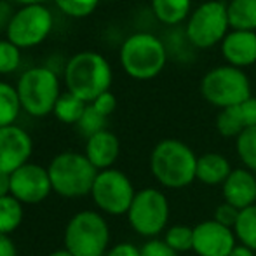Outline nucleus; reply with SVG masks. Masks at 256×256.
<instances>
[{"instance_id": "nucleus-6", "label": "nucleus", "mask_w": 256, "mask_h": 256, "mask_svg": "<svg viewBox=\"0 0 256 256\" xmlns=\"http://www.w3.org/2000/svg\"><path fill=\"white\" fill-rule=\"evenodd\" d=\"M110 242L106 220L96 211L74 214L64 228V250L74 256H104Z\"/></svg>"}, {"instance_id": "nucleus-33", "label": "nucleus", "mask_w": 256, "mask_h": 256, "mask_svg": "<svg viewBox=\"0 0 256 256\" xmlns=\"http://www.w3.org/2000/svg\"><path fill=\"white\" fill-rule=\"evenodd\" d=\"M142 256H180L164 242V239H150L142 246Z\"/></svg>"}, {"instance_id": "nucleus-28", "label": "nucleus", "mask_w": 256, "mask_h": 256, "mask_svg": "<svg viewBox=\"0 0 256 256\" xmlns=\"http://www.w3.org/2000/svg\"><path fill=\"white\" fill-rule=\"evenodd\" d=\"M77 128L86 138H91V136L98 134L106 129V117L100 114L91 103L86 106L84 114H82L80 120L77 122Z\"/></svg>"}, {"instance_id": "nucleus-14", "label": "nucleus", "mask_w": 256, "mask_h": 256, "mask_svg": "<svg viewBox=\"0 0 256 256\" xmlns=\"http://www.w3.org/2000/svg\"><path fill=\"white\" fill-rule=\"evenodd\" d=\"M237 239L232 228L214 220H204L194 226V253L197 256H228Z\"/></svg>"}, {"instance_id": "nucleus-41", "label": "nucleus", "mask_w": 256, "mask_h": 256, "mask_svg": "<svg viewBox=\"0 0 256 256\" xmlns=\"http://www.w3.org/2000/svg\"><path fill=\"white\" fill-rule=\"evenodd\" d=\"M14 2L21 4V6H30V4H46L48 0H14Z\"/></svg>"}, {"instance_id": "nucleus-26", "label": "nucleus", "mask_w": 256, "mask_h": 256, "mask_svg": "<svg viewBox=\"0 0 256 256\" xmlns=\"http://www.w3.org/2000/svg\"><path fill=\"white\" fill-rule=\"evenodd\" d=\"M236 152L244 168L256 174V126L240 132L236 140Z\"/></svg>"}, {"instance_id": "nucleus-36", "label": "nucleus", "mask_w": 256, "mask_h": 256, "mask_svg": "<svg viewBox=\"0 0 256 256\" xmlns=\"http://www.w3.org/2000/svg\"><path fill=\"white\" fill-rule=\"evenodd\" d=\"M0 256H18V250L9 236L0 234Z\"/></svg>"}, {"instance_id": "nucleus-9", "label": "nucleus", "mask_w": 256, "mask_h": 256, "mask_svg": "<svg viewBox=\"0 0 256 256\" xmlns=\"http://www.w3.org/2000/svg\"><path fill=\"white\" fill-rule=\"evenodd\" d=\"M52 12L46 4L21 6L12 12L6 30V38L20 49L42 44L52 32Z\"/></svg>"}, {"instance_id": "nucleus-39", "label": "nucleus", "mask_w": 256, "mask_h": 256, "mask_svg": "<svg viewBox=\"0 0 256 256\" xmlns=\"http://www.w3.org/2000/svg\"><path fill=\"white\" fill-rule=\"evenodd\" d=\"M228 256H256V251H253L251 248L248 246H242V244L237 242L236 248H234L232 251H230Z\"/></svg>"}, {"instance_id": "nucleus-34", "label": "nucleus", "mask_w": 256, "mask_h": 256, "mask_svg": "<svg viewBox=\"0 0 256 256\" xmlns=\"http://www.w3.org/2000/svg\"><path fill=\"white\" fill-rule=\"evenodd\" d=\"M91 104L100 112V114L108 118L115 112V108H117V98H115L110 91H106V92H103V94H100Z\"/></svg>"}, {"instance_id": "nucleus-11", "label": "nucleus", "mask_w": 256, "mask_h": 256, "mask_svg": "<svg viewBox=\"0 0 256 256\" xmlns=\"http://www.w3.org/2000/svg\"><path fill=\"white\" fill-rule=\"evenodd\" d=\"M136 190L128 174L114 168L100 171L91 190V197L98 209L110 216L128 214Z\"/></svg>"}, {"instance_id": "nucleus-37", "label": "nucleus", "mask_w": 256, "mask_h": 256, "mask_svg": "<svg viewBox=\"0 0 256 256\" xmlns=\"http://www.w3.org/2000/svg\"><path fill=\"white\" fill-rule=\"evenodd\" d=\"M10 18H12L10 7L7 6V2H2V0H0V30H4V32L7 30V24H9Z\"/></svg>"}, {"instance_id": "nucleus-30", "label": "nucleus", "mask_w": 256, "mask_h": 256, "mask_svg": "<svg viewBox=\"0 0 256 256\" xmlns=\"http://www.w3.org/2000/svg\"><path fill=\"white\" fill-rule=\"evenodd\" d=\"M21 63V49L7 38H0V75L12 74Z\"/></svg>"}, {"instance_id": "nucleus-38", "label": "nucleus", "mask_w": 256, "mask_h": 256, "mask_svg": "<svg viewBox=\"0 0 256 256\" xmlns=\"http://www.w3.org/2000/svg\"><path fill=\"white\" fill-rule=\"evenodd\" d=\"M10 196V174L0 172V197Z\"/></svg>"}, {"instance_id": "nucleus-5", "label": "nucleus", "mask_w": 256, "mask_h": 256, "mask_svg": "<svg viewBox=\"0 0 256 256\" xmlns=\"http://www.w3.org/2000/svg\"><path fill=\"white\" fill-rule=\"evenodd\" d=\"M168 60V51L160 38L152 34L129 35L120 48V64L126 74L138 80H148L162 72Z\"/></svg>"}, {"instance_id": "nucleus-8", "label": "nucleus", "mask_w": 256, "mask_h": 256, "mask_svg": "<svg viewBox=\"0 0 256 256\" xmlns=\"http://www.w3.org/2000/svg\"><path fill=\"white\" fill-rule=\"evenodd\" d=\"M169 200L158 188H143L136 192L128 211V222L138 236L157 239L158 234L168 230Z\"/></svg>"}, {"instance_id": "nucleus-35", "label": "nucleus", "mask_w": 256, "mask_h": 256, "mask_svg": "<svg viewBox=\"0 0 256 256\" xmlns=\"http://www.w3.org/2000/svg\"><path fill=\"white\" fill-rule=\"evenodd\" d=\"M104 256H142V248H136L131 242H118L110 248Z\"/></svg>"}, {"instance_id": "nucleus-24", "label": "nucleus", "mask_w": 256, "mask_h": 256, "mask_svg": "<svg viewBox=\"0 0 256 256\" xmlns=\"http://www.w3.org/2000/svg\"><path fill=\"white\" fill-rule=\"evenodd\" d=\"M234 234L237 242L256 251V204L240 211L239 220L234 226Z\"/></svg>"}, {"instance_id": "nucleus-31", "label": "nucleus", "mask_w": 256, "mask_h": 256, "mask_svg": "<svg viewBox=\"0 0 256 256\" xmlns=\"http://www.w3.org/2000/svg\"><path fill=\"white\" fill-rule=\"evenodd\" d=\"M239 214H240V209L234 208L232 204H226V202H222L216 208L214 211V222H218L220 225L226 226V228H232L236 226L237 220H239Z\"/></svg>"}, {"instance_id": "nucleus-12", "label": "nucleus", "mask_w": 256, "mask_h": 256, "mask_svg": "<svg viewBox=\"0 0 256 256\" xmlns=\"http://www.w3.org/2000/svg\"><path fill=\"white\" fill-rule=\"evenodd\" d=\"M52 192L48 168L38 164H24L10 174V196L21 204H38Z\"/></svg>"}, {"instance_id": "nucleus-21", "label": "nucleus", "mask_w": 256, "mask_h": 256, "mask_svg": "<svg viewBox=\"0 0 256 256\" xmlns=\"http://www.w3.org/2000/svg\"><path fill=\"white\" fill-rule=\"evenodd\" d=\"M89 103L82 102L80 98H77L75 94H72L70 91L61 92V96L58 98L56 106H54V117L60 122H64V124H75L80 120L82 114H84L86 106Z\"/></svg>"}, {"instance_id": "nucleus-1", "label": "nucleus", "mask_w": 256, "mask_h": 256, "mask_svg": "<svg viewBox=\"0 0 256 256\" xmlns=\"http://www.w3.org/2000/svg\"><path fill=\"white\" fill-rule=\"evenodd\" d=\"M197 155L182 140L158 142L150 154V171L155 182L169 190H182L196 182Z\"/></svg>"}, {"instance_id": "nucleus-40", "label": "nucleus", "mask_w": 256, "mask_h": 256, "mask_svg": "<svg viewBox=\"0 0 256 256\" xmlns=\"http://www.w3.org/2000/svg\"><path fill=\"white\" fill-rule=\"evenodd\" d=\"M48 256H74V254H72L70 251L64 250V248H63V250H56V251H52V253H49Z\"/></svg>"}, {"instance_id": "nucleus-25", "label": "nucleus", "mask_w": 256, "mask_h": 256, "mask_svg": "<svg viewBox=\"0 0 256 256\" xmlns=\"http://www.w3.org/2000/svg\"><path fill=\"white\" fill-rule=\"evenodd\" d=\"M164 242L176 253H186L194 250V226L176 223V225L168 226L164 232Z\"/></svg>"}, {"instance_id": "nucleus-13", "label": "nucleus", "mask_w": 256, "mask_h": 256, "mask_svg": "<svg viewBox=\"0 0 256 256\" xmlns=\"http://www.w3.org/2000/svg\"><path fill=\"white\" fill-rule=\"evenodd\" d=\"M32 152L34 142L23 128L16 124L0 128V172L12 174L28 164Z\"/></svg>"}, {"instance_id": "nucleus-10", "label": "nucleus", "mask_w": 256, "mask_h": 256, "mask_svg": "<svg viewBox=\"0 0 256 256\" xmlns=\"http://www.w3.org/2000/svg\"><path fill=\"white\" fill-rule=\"evenodd\" d=\"M226 4L220 0H208L200 4L186 21V38L196 48L206 49L223 42L228 35Z\"/></svg>"}, {"instance_id": "nucleus-19", "label": "nucleus", "mask_w": 256, "mask_h": 256, "mask_svg": "<svg viewBox=\"0 0 256 256\" xmlns=\"http://www.w3.org/2000/svg\"><path fill=\"white\" fill-rule=\"evenodd\" d=\"M226 16L232 30L256 32V0H230Z\"/></svg>"}, {"instance_id": "nucleus-2", "label": "nucleus", "mask_w": 256, "mask_h": 256, "mask_svg": "<svg viewBox=\"0 0 256 256\" xmlns=\"http://www.w3.org/2000/svg\"><path fill=\"white\" fill-rule=\"evenodd\" d=\"M66 91L86 103H92L100 94L110 91L112 66L106 58L94 51H82L70 58L64 68Z\"/></svg>"}, {"instance_id": "nucleus-22", "label": "nucleus", "mask_w": 256, "mask_h": 256, "mask_svg": "<svg viewBox=\"0 0 256 256\" xmlns=\"http://www.w3.org/2000/svg\"><path fill=\"white\" fill-rule=\"evenodd\" d=\"M21 108L20 96H18L16 86L9 82H0V128L14 126Z\"/></svg>"}, {"instance_id": "nucleus-18", "label": "nucleus", "mask_w": 256, "mask_h": 256, "mask_svg": "<svg viewBox=\"0 0 256 256\" xmlns=\"http://www.w3.org/2000/svg\"><path fill=\"white\" fill-rule=\"evenodd\" d=\"M232 172L228 158L222 154L208 152L197 158L196 180L206 186H222Z\"/></svg>"}, {"instance_id": "nucleus-27", "label": "nucleus", "mask_w": 256, "mask_h": 256, "mask_svg": "<svg viewBox=\"0 0 256 256\" xmlns=\"http://www.w3.org/2000/svg\"><path fill=\"white\" fill-rule=\"evenodd\" d=\"M216 129L223 138H239L240 132L244 131V126L237 115L236 108L230 106L220 110L218 117H216Z\"/></svg>"}, {"instance_id": "nucleus-15", "label": "nucleus", "mask_w": 256, "mask_h": 256, "mask_svg": "<svg viewBox=\"0 0 256 256\" xmlns=\"http://www.w3.org/2000/svg\"><path fill=\"white\" fill-rule=\"evenodd\" d=\"M223 202L237 209H246L256 204V174L246 168L232 169L226 182L222 185Z\"/></svg>"}, {"instance_id": "nucleus-4", "label": "nucleus", "mask_w": 256, "mask_h": 256, "mask_svg": "<svg viewBox=\"0 0 256 256\" xmlns=\"http://www.w3.org/2000/svg\"><path fill=\"white\" fill-rule=\"evenodd\" d=\"M16 91L21 108L32 117H46L52 114L61 96L60 78L48 66H32L18 78Z\"/></svg>"}, {"instance_id": "nucleus-3", "label": "nucleus", "mask_w": 256, "mask_h": 256, "mask_svg": "<svg viewBox=\"0 0 256 256\" xmlns=\"http://www.w3.org/2000/svg\"><path fill=\"white\" fill-rule=\"evenodd\" d=\"M52 192L58 196L75 199L91 194L98 176V169L89 162L86 154L61 152L51 160L48 168Z\"/></svg>"}, {"instance_id": "nucleus-16", "label": "nucleus", "mask_w": 256, "mask_h": 256, "mask_svg": "<svg viewBox=\"0 0 256 256\" xmlns=\"http://www.w3.org/2000/svg\"><path fill=\"white\" fill-rule=\"evenodd\" d=\"M222 54L226 63L237 68L256 63V32H228L222 42Z\"/></svg>"}, {"instance_id": "nucleus-7", "label": "nucleus", "mask_w": 256, "mask_h": 256, "mask_svg": "<svg viewBox=\"0 0 256 256\" xmlns=\"http://www.w3.org/2000/svg\"><path fill=\"white\" fill-rule=\"evenodd\" d=\"M200 92L206 102L223 110L251 98V84L242 68L225 64L212 68L204 75Z\"/></svg>"}, {"instance_id": "nucleus-29", "label": "nucleus", "mask_w": 256, "mask_h": 256, "mask_svg": "<svg viewBox=\"0 0 256 256\" xmlns=\"http://www.w3.org/2000/svg\"><path fill=\"white\" fill-rule=\"evenodd\" d=\"M54 4L70 18H88L96 10L100 0H54Z\"/></svg>"}, {"instance_id": "nucleus-17", "label": "nucleus", "mask_w": 256, "mask_h": 256, "mask_svg": "<svg viewBox=\"0 0 256 256\" xmlns=\"http://www.w3.org/2000/svg\"><path fill=\"white\" fill-rule=\"evenodd\" d=\"M86 157L98 171L110 169L120 154V142L112 131L104 129L98 134L88 138L86 143Z\"/></svg>"}, {"instance_id": "nucleus-32", "label": "nucleus", "mask_w": 256, "mask_h": 256, "mask_svg": "<svg viewBox=\"0 0 256 256\" xmlns=\"http://www.w3.org/2000/svg\"><path fill=\"white\" fill-rule=\"evenodd\" d=\"M234 108H236L237 115H239L240 122H242L244 131L250 128H254L256 126V98L254 96L248 98L246 102H242L240 104H236Z\"/></svg>"}, {"instance_id": "nucleus-20", "label": "nucleus", "mask_w": 256, "mask_h": 256, "mask_svg": "<svg viewBox=\"0 0 256 256\" xmlns=\"http://www.w3.org/2000/svg\"><path fill=\"white\" fill-rule=\"evenodd\" d=\"M192 0H152V10L158 21L178 24L190 14Z\"/></svg>"}, {"instance_id": "nucleus-23", "label": "nucleus", "mask_w": 256, "mask_h": 256, "mask_svg": "<svg viewBox=\"0 0 256 256\" xmlns=\"http://www.w3.org/2000/svg\"><path fill=\"white\" fill-rule=\"evenodd\" d=\"M23 204L12 196L0 197V234L9 236L23 222Z\"/></svg>"}]
</instances>
